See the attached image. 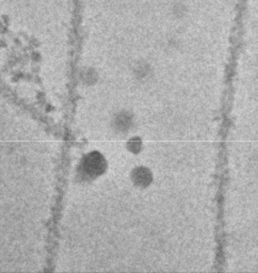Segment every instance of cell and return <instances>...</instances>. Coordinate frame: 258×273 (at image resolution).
I'll return each instance as SVG.
<instances>
[{
    "mask_svg": "<svg viewBox=\"0 0 258 273\" xmlns=\"http://www.w3.org/2000/svg\"><path fill=\"white\" fill-rule=\"evenodd\" d=\"M85 172L91 176H97L102 174L106 169V161L104 157L99 153H91L84 160Z\"/></svg>",
    "mask_w": 258,
    "mask_h": 273,
    "instance_id": "1",
    "label": "cell"
},
{
    "mask_svg": "<svg viewBox=\"0 0 258 273\" xmlns=\"http://www.w3.org/2000/svg\"><path fill=\"white\" fill-rule=\"evenodd\" d=\"M134 179L137 185L148 186L152 181V174L148 169L139 168L134 172Z\"/></svg>",
    "mask_w": 258,
    "mask_h": 273,
    "instance_id": "2",
    "label": "cell"
}]
</instances>
